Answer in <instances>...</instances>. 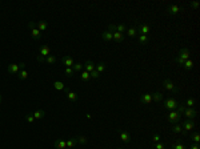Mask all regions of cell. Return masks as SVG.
<instances>
[{"label": "cell", "instance_id": "obj_1", "mask_svg": "<svg viewBox=\"0 0 200 149\" xmlns=\"http://www.w3.org/2000/svg\"><path fill=\"white\" fill-rule=\"evenodd\" d=\"M49 55H51V48H49V45L43 44V45L40 47V49H39L37 61H39V63H44V61H46V57H48Z\"/></svg>", "mask_w": 200, "mask_h": 149}, {"label": "cell", "instance_id": "obj_2", "mask_svg": "<svg viewBox=\"0 0 200 149\" xmlns=\"http://www.w3.org/2000/svg\"><path fill=\"white\" fill-rule=\"evenodd\" d=\"M190 55L191 53H190V49H188V48H181L179 55H177V57H176V63L179 64V65H183L184 61L190 59Z\"/></svg>", "mask_w": 200, "mask_h": 149}, {"label": "cell", "instance_id": "obj_3", "mask_svg": "<svg viewBox=\"0 0 200 149\" xmlns=\"http://www.w3.org/2000/svg\"><path fill=\"white\" fill-rule=\"evenodd\" d=\"M177 104H179V101H176L175 99H165L163 101V106L168 111H175L176 109V106H177Z\"/></svg>", "mask_w": 200, "mask_h": 149}, {"label": "cell", "instance_id": "obj_4", "mask_svg": "<svg viewBox=\"0 0 200 149\" xmlns=\"http://www.w3.org/2000/svg\"><path fill=\"white\" fill-rule=\"evenodd\" d=\"M163 87L165 88L167 91H170V92H172V93H177L179 92V88H177L176 85H175L172 81H171L170 79H164V81H163Z\"/></svg>", "mask_w": 200, "mask_h": 149}, {"label": "cell", "instance_id": "obj_5", "mask_svg": "<svg viewBox=\"0 0 200 149\" xmlns=\"http://www.w3.org/2000/svg\"><path fill=\"white\" fill-rule=\"evenodd\" d=\"M167 120L170 121L171 124H176V123H179V121L181 120V115H180V113H177L176 111H171V112L168 113Z\"/></svg>", "mask_w": 200, "mask_h": 149}, {"label": "cell", "instance_id": "obj_6", "mask_svg": "<svg viewBox=\"0 0 200 149\" xmlns=\"http://www.w3.org/2000/svg\"><path fill=\"white\" fill-rule=\"evenodd\" d=\"M28 27H30V30H31V36H32L33 39L40 40V37H42V32L36 28V24L32 23V21H30V23H28Z\"/></svg>", "mask_w": 200, "mask_h": 149}, {"label": "cell", "instance_id": "obj_7", "mask_svg": "<svg viewBox=\"0 0 200 149\" xmlns=\"http://www.w3.org/2000/svg\"><path fill=\"white\" fill-rule=\"evenodd\" d=\"M180 11H183V8H181L180 5H177V4L170 5L167 8V13H168V15H171V16H176V15L180 12Z\"/></svg>", "mask_w": 200, "mask_h": 149}, {"label": "cell", "instance_id": "obj_8", "mask_svg": "<svg viewBox=\"0 0 200 149\" xmlns=\"http://www.w3.org/2000/svg\"><path fill=\"white\" fill-rule=\"evenodd\" d=\"M136 27H138V32H140V35H145V36L151 31V27L148 24H136Z\"/></svg>", "mask_w": 200, "mask_h": 149}, {"label": "cell", "instance_id": "obj_9", "mask_svg": "<svg viewBox=\"0 0 200 149\" xmlns=\"http://www.w3.org/2000/svg\"><path fill=\"white\" fill-rule=\"evenodd\" d=\"M181 128H183L185 132L192 130V129H195V123L192 121V120H184L183 124H181Z\"/></svg>", "mask_w": 200, "mask_h": 149}, {"label": "cell", "instance_id": "obj_10", "mask_svg": "<svg viewBox=\"0 0 200 149\" xmlns=\"http://www.w3.org/2000/svg\"><path fill=\"white\" fill-rule=\"evenodd\" d=\"M183 115L187 117V120H194L195 117L197 116V112L194 109V108H187V109L184 111Z\"/></svg>", "mask_w": 200, "mask_h": 149}, {"label": "cell", "instance_id": "obj_11", "mask_svg": "<svg viewBox=\"0 0 200 149\" xmlns=\"http://www.w3.org/2000/svg\"><path fill=\"white\" fill-rule=\"evenodd\" d=\"M62 63L66 65V68H72L73 64H75V60H73L71 56H64L62 59Z\"/></svg>", "mask_w": 200, "mask_h": 149}, {"label": "cell", "instance_id": "obj_12", "mask_svg": "<svg viewBox=\"0 0 200 149\" xmlns=\"http://www.w3.org/2000/svg\"><path fill=\"white\" fill-rule=\"evenodd\" d=\"M64 92H66L67 99H68L69 101H78V99H79V96H78V93H75V92H72V91L67 89V88H64Z\"/></svg>", "mask_w": 200, "mask_h": 149}, {"label": "cell", "instance_id": "obj_13", "mask_svg": "<svg viewBox=\"0 0 200 149\" xmlns=\"http://www.w3.org/2000/svg\"><path fill=\"white\" fill-rule=\"evenodd\" d=\"M7 71H8V73H11V75H17L20 71V65L19 64H10V65L7 67Z\"/></svg>", "mask_w": 200, "mask_h": 149}, {"label": "cell", "instance_id": "obj_14", "mask_svg": "<svg viewBox=\"0 0 200 149\" xmlns=\"http://www.w3.org/2000/svg\"><path fill=\"white\" fill-rule=\"evenodd\" d=\"M140 101L143 104H149L152 101V95H151V93H144V95H141V96H140Z\"/></svg>", "mask_w": 200, "mask_h": 149}, {"label": "cell", "instance_id": "obj_15", "mask_svg": "<svg viewBox=\"0 0 200 149\" xmlns=\"http://www.w3.org/2000/svg\"><path fill=\"white\" fill-rule=\"evenodd\" d=\"M36 28L40 32H46L47 28H48V23H47L46 20H42V21H39V23L36 24Z\"/></svg>", "mask_w": 200, "mask_h": 149}, {"label": "cell", "instance_id": "obj_16", "mask_svg": "<svg viewBox=\"0 0 200 149\" xmlns=\"http://www.w3.org/2000/svg\"><path fill=\"white\" fill-rule=\"evenodd\" d=\"M102 39L105 40V41H113V35H112L111 31H105V32L102 33Z\"/></svg>", "mask_w": 200, "mask_h": 149}, {"label": "cell", "instance_id": "obj_17", "mask_svg": "<svg viewBox=\"0 0 200 149\" xmlns=\"http://www.w3.org/2000/svg\"><path fill=\"white\" fill-rule=\"evenodd\" d=\"M53 146H55L56 149H66L67 141H64V140H56L55 143H53Z\"/></svg>", "mask_w": 200, "mask_h": 149}, {"label": "cell", "instance_id": "obj_18", "mask_svg": "<svg viewBox=\"0 0 200 149\" xmlns=\"http://www.w3.org/2000/svg\"><path fill=\"white\" fill-rule=\"evenodd\" d=\"M120 139H121V141H124V143H129V141H131V135H129L127 130H121Z\"/></svg>", "mask_w": 200, "mask_h": 149}, {"label": "cell", "instance_id": "obj_19", "mask_svg": "<svg viewBox=\"0 0 200 149\" xmlns=\"http://www.w3.org/2000/svg\"><path fill=\"white\" fill-rule=\"evenodd\" d=\"M84 65V68H85V71L87 72H92V71L95 69V63L93 61H91V60H87L85 61V64H83Z\"/></svg>", "mask_w": 200, "mask_h": 149}, {"label": "cell", "instance_id": "obj_20", "mask_svg": "<svg viewBox=\"0 0 200 149\" xmlns=\"http://www.w3.org/2000/svg\"><path fill=\"white\" fill-rule=\"evenodd\" d=\"M164 100V95L161 92H155L152 95V101H156V103H160Z\"/></svg>", "mask_w": 200, "mask_h": 149}, {"label": "cell", "instance_id": "obj_21", "mask_svg": "<svg viewBox=\"0 0 200 149\" xmlns=\"http://www.w3.org/2000/svg\"><path fill=\"white\" fill-rule=\"evenodd\" d=\"M125 32L128 33V36L129 37H135V36H138L139 32H138V27L135 25V27H131V28H128Z\"/></svg>", "mask_w": 200, "mask_h": 149}, {"label": "cell", "instance_id": "obj_22", "mask_svg": "<svg viewBox=\"0 0 200 149\" xmlns=\"http://www.w3.org/2000/svg\"><path fill=\"white\" fill-rule=\"evenodd\" d=\"M171 130H172L174 133H181L183 136H187V132L181 128V125H174L172 128H171Z\"/></svg>", "mask_w": 200, "mask_h": 149}, {"label": "cell", "instance_id": "obj_23", "mask_svg": "<svg viewBox=\"0 0 200 149\" xmlns=\"http://www.w3.org/2000/svg\"><path fill=\"white\" fill-rule=\"evenodd\" d=\"M112 35H113V41L120 43V41L124 40V33H120V32H118V31H115V32H112Z\"/></svg>", "mask_w": 200, "mask_h": 149}, {"label": "cell", "instance_id": "obj_24", "mask_svg": "<svg viewBox=\"0 0 200 149\" xmlns=\"http://www.w3.org/2000/svg\"><path fill=\"white\" fill-rule=\"evenodd\" d=\"M105 68H107V64L103 63V61H100V63H98V64L95 65V69L98 71V72L100 73V75H102V73L105 71Z\"/></svg>", "mask_w": 200, "mask_h": 149}, {"label": "cell", "instance_id": "obj_25", "mask_svg": "<svg viewBox=\"0 0 200 149\" xmlns=\"http://www.w3.org/2000/svg\"><path fill=\"white\" fill-rule=\"evenodd\" d=\"M183 67L185 68V71H191L192 68H194V61H192L191 59L185 60V61H184V64H183Z\"/></svg>", "mask_w": 200, "mask_h": 149}, {"label": "cell", "instance_id": "obj_26", "mask_svg": "<svg viewBox=\"0 0 200 149\" xmlns=\"http://www.w3.org/2000/svg\"><path fill=\"white\" fill-rule=\"evenodd\" d=\"M46 116V112L42 109H37L35 111V113H33V117H35V120H39V119H43V117Z\"/></svg>", "mask_w": 200, "mask_h": 149}, {"label": "cell", "instance_id": "obj_27", "mask_svg": "<svg viewBox=\"0 0 200 149\" xmlns=\"http://www.w3.org/2000/svg\"><path fill=\"white\" fill-rule=\"evenodd\" d=\"M28 77V72L26 69H20L19 73H17V79L19 80H26Z\"/></svg>", "mask_w": 200, "mask_h": 149}, {"label": "cell", "instance_id": "obj_28", "mask_svg": "<svg viewBox=\"0 0 200 149\" xmlns=\"http://www.w3.org/2000/svg\"><path fill=\"white\" fill-rule=\"evenodd\" d=\"M115 30L120 33H124L127 31V25L125 24H115Z\"/></svg>", "mask_w": 200, "mask_h": 149}, {"label": "cell", "instance_id": "obj_29", "mask_svg": "<svg viewBox=\"0 0 200 149\" xmlns=\"http://www.w3.org/2000/svg\"><path fill=\"white\" fill-rule=\"evenodd\" d=\"M78 143V139L76 137H72V139H69L68 141H67V148L66 149H72L73 148V145Z\"/></svg>", "mask_w": 200, "mask_h": 149}, {"label": "cell", "instance_id": "obj_30", "mask_svg": "<svg viewBox=\"0 0 200 149\" xmlns=\"http://www.w3.org/2000/svg\"><path fill=\"white\" fill-rule=\"evenodd\" d=\"M53 88H55L56 91H64V83H62V81H55L53 83Z\"/></svg>", "mask_w": 200, "mask_h": 149}, {"label": "cell", "instance_id": "obj_31", "mask_svg": "<svg viewBox=\"0 0 200 149\" xmlns=\"http://www.w3.org/2000/svg\"><path fill=\"white\" fill-rule=\"evenodd\" d=\"M138 40L140 44L145 45V44L148 43V36H145V35H138Z\"/></svg>", "mask_w": 200, "mask_h": 149}, {"label": "cell", "instance_id": "obj_32", "mask_svg": "<svg viewBox=\"0 0 200 149\" xmlns=\"http://www.w3.org/2000/svg\"><path fill=\"white\" fill-rule=\"evenodd\" d=\"M171 149H187V148H185L180 141H176V143H174L172 145H171Z\"/></svg>", "mask_w": 200, "mask_h": 149}, {"label": "cell", "instance_id": "obj_33", "mask_svg": "<svg viewBox=\"0 0 200 149\" xmlns=\"http://www.w3.org/2000/svg\"><path fill=\"white\" fill-rule=\"evenodd\" d=\"M176 109H177V111H176L177 113H180V115H183V113H184V111L187 109V106L184 105V104L179 103V104H177V106H176Z\"/></svg>", "mask_w": 200, "mask_h": 149}, {"label": "cell", "instance_id": "obj_34", "mask_svg": "<svg viewBox=\"0 0 200 149\" xmlns=\"http://www.w3.org/2000/svg\"><path fill=\"white\" fill-rule=\"evenodd\" d=\"M83 68H84V65H83L82 63H75V64H73V67H72L73 72H80Z\"/></svg>", "mask_w": 200, "mask_h": 149}, {"label": "cell", "instance_id": "obj_35", "mask_svg": "<svg viewBox=\"0 0 200 149\" xmlns=\"http://www.w3.org/2000/svg\"><path fill=\"white\" fill-rule=\"evenodd\" d=\"M80 79H82L83 81H88V80L91 79V76H89V72H87V71H83L82 75H80Z\"/></svg>", "mask_w": 200, "mask_h": 149}, {"label": "cell", "instance_id": "obj_36", "mask_svg": "<svg viewBox=\"0 0 200 149\" xmlns=\"http://www.w3.org/2000/svg\"><path fill=\"white\" fill-rule=\"evenodd\" d=\"M44 63H47V64H55L56 63V57L53 56V55H49L48 57H46V61Z\"/></svg>", "mask_w": 200, "mask_h": 149}, {"label": "cell", "instance_id": "obj_37", "mask_svg": "<svg viewBox=\"0 0 200 149\" xmlns=\"http://www.w3.org/2000/svg\"><path fill=\"white\" fill-rule=\"evenodd\" d=\"M191 139H192V141H194L195 144H199L200 143V136H199V133L195 132L192 136H191Z\"/></svg>", "mask_w": 200, "mask_h": 149}, {"label": "cell", "instance_id": "obj_38", "mask_svg": "<svg viewBox=\"0 0 200 149\" xmlns=\"http://www.w3.org/2000/svg\"><path fill=\"white\" fill-rule=\"evenodd\" d=\"M89 76H91V79L96 80V79H99V77H100V73H99L96 69H93L92 72H89Z\"/></svg>", "mask_w": 200, "mask_h": 149}, {"label": "cell", "instance_id": "obj_39", "mask_svg": "<svg viewBox=\"0 0 200 149\" xmlns=\"http://www.w3.org/2000/svg\"><path fill=\"white\" fill-rule=\"evenodd\" d=\"M194 105H195V99H188L187 103H185V106L187 108H194Z\"/></svg>", "mask_w": 200, "mask_h": 149}, {"label": "cell", "instance_id": "obj_40", "mask_svg": "<svg viewBox=\"0 0 200 149\" xmlns=\"http://www.w3.org/2000/svg\"><path fill=\"white\" fill-rule=\"evenodd\" d=\"M76 139H78V143H80V144H85L88 141V139L85 136H79V137H76Z\"/></svg>", "mask_w": 200, "mask_h": 149}, {"label": "cell", "instance_id": "obj_41", "mask_svg": "<svg viewBox=\"0 0 200 149\" xmlns=\"http://www.w3.org/2000/svg\"><path fill=\"white\" fill-rule=\"evenodd\" d=\"M26 120L28 121V123H33V121H35V117H33L32 113H28V115L26 116Z\"/></svg>", "mask_w": 200, "mask_h": 149}, {"label": "cell", "instance_id": "obj_42", "mask_svg": "<svg viewBox=\"0 0 200 149\" xmlns=\"http://www.w3.org/2000/svg\"><path fill=\"white\" fill-rule=\"evenodd\" d=\"M160 139H161L160 135H158V133H156V135H154V137H152V141H154L155 144H156V143H160Z\"/></svg>", "mask_w": 200, "mask_h": 149}, {"label": "cell", "instance_id": "obj_43", "mask_svg": "<svg viewBox=\"0 0 200 149\" xmlns=\"http://www.w3.org/2000/svg\"><path fill=\"white\" fill-rule=\"evenodd\" d=\"M73 73H75V72H73L72 68H66V75H67L68 77H71V76L73 75Z\"/></svg>", "mask_w": 200, "mask_h": 149}, {"label": "cell", "instance_id": "obj_44", "mask_svg": "<svg viewBox=\"0 0 200 149\" xmlns=\"http://www.w3.org/2000/svg\"><path fill=\"white\" fill-rule=\"evenodd\" d=\"M154 148L155 149H165V146H164V144H161V143H156L154 145Z\"/></svg>", "mask_w": 200, "mask_h": 149}, {"label": "cell", "instance_id": "obj_45", "mask_svg": "<svg viewBox=\"0 0 200 149\" xmlns=\"http://www.w3.org/2000/svg\"><path fill=\"white\" fill-rule=\"evenodd\" d=\"M199 1H191V7H192V8H194V10H197V8H199Z\"/></svg>", "mask_w": 200, "mask_h": 149}, {"label": "cell", "instance_id": "obj_46", "mask_svg": "<svg viewBox=\"0 0 200 149\" xmlns=\"http://www.w3.org/2000/svg\"><path fill=\"white\" fill-rule=\"evenodd\" d=\"M190 149H200V146H199V144H191Z\"/></svg>", "mask_w": 200, "mask_h": 149}, {"label": "cell", "instance_id": "obj_47", "mask_svg": "<svg viewBox=\"0 0 200 149\" xmlns=\"http://www.w3.org/2000/svg\"><path fill=\"white\" fill-rule=\"evenodd\" d=\"M1 100H3V97H1V95H0V103H1Z\"/></svg>", "mask_w": 200, "mask_h": 149}, {"label": "cell", "instance_id": "obj_48", "mask_svg": "<svg viewBox=\"0 0 200 149\" xmlns=\"http://www.w3.org/2000/svg\"><path fill=\"white\" fill-rule=\"evenodd\" d=\"M116 149H123V148H116Z\"/></svg>", "mask_w": 200, "mask_h": 149}]
</instances>
